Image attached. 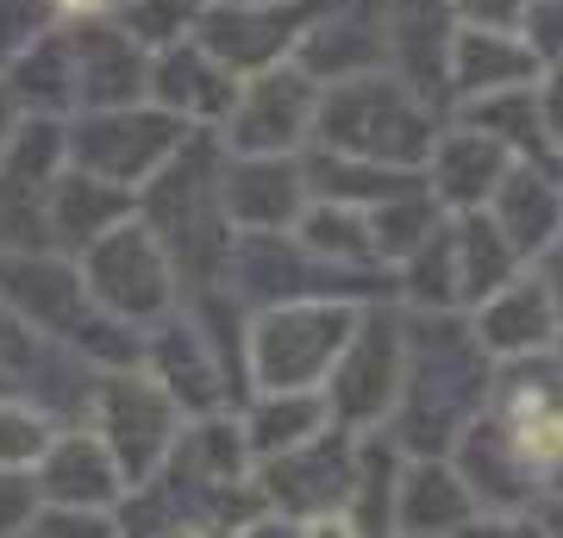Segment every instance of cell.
Wrapping results in <instances>:
<instances>
[{
    "mask_svg": "<svg viewBox=\"0 0 563 538\" xmlns=\"http://www.w3.org/2000/svg\"><path fill=\"white\" fill-rule=\"evenodd\" d=\"M495 358L483 351L470 314H407V376L388 414V439L407 458H451L463 426L488 407Z\"/></svg>",
    "mask_w": 563,
    "mask_h": 538,
    "instance_id": "obj_1",
    "label": "cell"
},
{
    "mask_svg": "<svg viewBox=\"0 0 563 538\" xmlns=\"http://www.w3.org/2000/svg\"><path fill=\"white\" fill-rule=\"evenodd\" d=\"M220 176H225V139L220 132H188L176 157L139 188V220L163 239V251L181 276V295H195L207 282H225V263H232V244H239V232L225 220Z\"/></svg>",
    "mask_w": 563,
    "mask_h": 538,
    "instance_id": "obj_2",
    "label": "cell"
},
{
    "mask_svg": "<svg viewBox=\"0 0 563 538\" xmlns=\"http://www.w3.org/2000/svg\"><path fill=\"white\" fill-rule=\"evenodd\" d=\"M313 139L325 151H344V157L363 163H388V169H426L432 144H439V125L426 113V100L413 88L388 76H351L320 88V120H313Z\"/></svg>",
    "mask_w": 563,
    "mask_h": 538,
    "instance_id": "obj_3",
    "label": "cell"
},
{
    "mask_svg": "<svg viewBox=\"0 0 563 538\" xmlns=\"http://www.w3.org/2000/svg\"><path fill=\"white\" fill-rule=\"evenodd\" d=\"M76 270H81L88 300H95L101 314L139 326V332H151L157 319H169L181 307L176 263H169L163 239L139 220V213H132L125 226H113V232H101V239L76 257Z\"/></svg>",
    "mask_w": 563,
    "mask_h": 538,
    "instance_id": "obj_4",
    "label": "cell"
},
{
    "mask_svg": "<svg viewBox=\"0 0 563 538\" xmlns=\"http://www.w3.org/2000/svg\"><path fill=\"white\" fill-rule=\"evenodd\" d=\"M81 419L101 432V444L125 470V488H139V482L157 476L163 463H169V451H176L181 426H188L176 395H169L144 363H132V370H101Z\"/></svg>",
    "mask_w": 563,
    "mask_h": 538,
    "instance_id": "obj_5",
    "label": "cell"
},
{
    "mask_svg": "<svg viewBox=\"0 0 563 538\" xmlns=\"http://www.w3.org/2000/svg\"><path fill=\"white\" fill-rule=\"evenodd\" d=\"M357 314L351 300H282L251 314V388H325Z\"/></svg>",
    "mask_w": 563,
    "mask_h": 538,
    "instance_id": "obj_6",
    "label": "cell"
},
{
    "mask_svg": "<svg viewBox=\"0 0 563 538\" xmlns=\"http://www.w3.org/2000/svg\"><path fill=\"white\" fill-rule=\"evenodd\" d=\"M407 376V307L401 300H376L357 314V332L339 351L332 376H325V407L332 426L344 432H376L388 426Z\"/></svg>",
    "mask_w": 563,
    "mask_h": 538,
    "instance_id": "obj_7",
    "label": "cell"
},
{
    "mask_svg": "<svg viewBox=\"0 0 563 538\" xmlns=\"http://www.w3.org/2000/svg\"><path fill=\"white\" fill-rule=\"evenodd\" d=\"M188 132L195 125H181L176 113H163L151 100H139V107H101V113H76V120L63 125V163L88 169V176H101V182H120V188L139 195L144 182L181 151Z\"/></svg>",
    "mask_w": 563,
    "mask_h": 538,
    "instance_id": "obj_8",
    "label": "cell"
},
{
    "mask_svg": "<svg viewBox=\"0 0 563 538\" xmlns=\"http://www.w3.org/2000/svg\"><path fill=\"white\" fill-rule=\"evenodd\" d=\"M313 120H320V81L301 63H276V69L244 76L239 107L220 125V139L232 157H301Z\"/></svg>",
    "mask_w": 563,
    "mask_h": 538,
    "instance_id": "obj_9",
    "label": "cell"
},
{
    "mask_svg": "<svg viewBox=\"0 0 563 538\" xmlns=\"http://www.w3.org/2000/svg\"><path fill=\"white\" fill-rule=\"evenodd\" d=\"M351 482H357V432H344V426H325L320 439H307L295 451H282V458L257 463L263 507L269 514H288V519L344 514Z\"/></svg>",
    "mask_w": 563,
    "mask_h": 538,
    "instance_id": "obj_10",
    "label": "cell"
},
{
    "mask_svg": "<svg viewBox=\"0 0 563 538\" xmlns=\"http://www.w3.org/2000/svg\"><path fill=\"white\" fill-rule=\"evenodd\" d=\"M325 0H276V7H244V0H220L213 13H201L195 39L232 69V76H257L276 63L295 57V44L313 20H320Z\"/></svg>",
    "mask_w": 563,
    "mask_h": 538,
    "instance_id": "obj_11",
    "label": "cell"
},
{
    "mask_svg": "<svg viewBox=\"0 0 563 538\" xmlns=\"http://www.w3.org/2000/svg\"><path fill=\"white\" fill-rule=\"evenodd\" d=\"M63 169V125L20 120L0 157V251H51L44 244V200Z\"/></svg>",
    "mask_w": 563,
    "mask_h": 538,
    "instance_id": "obj_12",
    "label": "cell"
},
{
    "mask_svg": "<svg viewBox=\"0 0 563 538\" xmlns=\"http://www.w3.org/2000/svg\"><path fill=\"white\" fill-rule=\"evenodd\" d=\"M239 88H244V76H232L201 39H181V44H169V51L151 57V88H144V100L163 107V113H176L195 132H220L232 120V107H239Z\"/></svg>",
    "mask_w": 563,
    "mask_h": 538,
    "instance_id": "obj_13",
    "label": "cell"
},
{
    "mask_svg": "<svg viewBox=\"0 0 563 538\" xmlns=\"http://www.w3.org/2000/svg\"><path fill=\"white\" fill-rule=\"evenodd\" d=\"M144 370L176 395V407L188 419L201 414H239V395H232V382H225L220 358L207 351L201 326L188 319V307H176L169 319H157L151 332H144Z\"/></svg>",
    "mask_w": 563,
    "mask_h": 538,
    "instance_id": "obj_14",
    "label": "cell"
},
{
    "mask_svg": "<svg viewBox=\"0 0 563 538\" xmlns=\"http://www.w3.org/2000/svg\"><path fill=\"white\" fill-rule=\"evenodd\" d=\"M470 326L495 363H520V358H544L551 344L563 339V314H558V295L539 270H520V276L495 288L488 300L470 307Z\"/></svg>",
    "mask_w": 563,
    "mask_h": 538,
    "instance_id": "obj_15",
    "label": "cell"
},
{
    "mask_svg": "<svg viewBox=\"0 0 563 538\" xmlns=\"http://www.w3.org/2000/svg\"><path fill=\"white\" fill-rule=\"evenodd\" d=\"M69 51H76V113H101V107H139L151 88V51H144L120 20H76L69 25Z\"/></svg>",
    "mask_w": 563,
    "mask_h": 538,
    "instance_id": "obj_16",
    "label": "cell"
},
{
    "mask_svg": "<svg viewBox=\"0 0 563 538\" xmlns=\"http://www.w3.org/2000/svg\"><path fill=\"white\" fill-rule=\"evenodd\" d=\"M44 507H120L125 470L101 444V432L88 419H63L57 439L44 444V458L32 463Z\"/></svg>",
    "mask_w": 563,
    "mask_h": 538,
    "instance_id": "obj_17",
    "label": "cell"
},
{
    "mask_svg": "<svg viewBox=\"0 0 563 538\" xmlns=\"http://www.w3.org/2000/svg\"><path fill=\"white\" fill-rule=\"evenodd\" d=\"M220 195L232 232H295L313 188H307L301 157H232L225 151Z\"/></svg>",
    "mask_w": 563,
    "mask_h": 538,
    "instance_id": "obj_18",
    "label": "cell"
},
{
    "mask_svg": "<svg viewBox=\"0 0 563 538\" xmlns=\"http://www.w3.org/2000/svg\"><path fill=\"white\" fill-rule=\"evenodd\" d=\"M451 463L463 470V482H470V495H476V507H483V514H532V507L544 501L539 470L514 451V439H507L501 426L488 419V407L463 426V439H457V451H451Z\"/></svg>",
    "mask_w": 563,
    "mask_h": 538,
    "instance_id": "obj_19",
    "label": "cell"
},
{
    "mask_svg": "<svg viewBox=\"0 0 563 538\" xmlns=\"http://www.w3.org/2000/svg\"><path fill=\"white\" fill-rule=\"evenodd\" d=\"M132 213H139V195H132V188L63 163L57 182H51V200H44V244H51L57 257H81L101 232L125 226Z\"/></svg>",
    "mask_w": 563,
    "mask_h": 538,
    "instance_id": "obj_20",
    "label": "cell"
},
{
    "mask_svg": "<svg viewBox=\"0 0 563 538\" xmlns=\"http://www.w3.org/2000/svg\"><path fill=\"white\" fill-rule=\"evenodd\" d=\"M483 514L451 458H407L395 482V538H463Z\"/></svg>",
    "mask_w": 563,
    "mask_h": 538,
    "instance_id": "obj_21",
    "label": "cell"
},
{
    "mask_svg": "<svg viewBox=\"0 0 563 538\" xmlns=\"http://www.w3.org/2000/svg\"><path fill=\"white\" fill-rule=\"evenodd\" d=\"M507 169H514L507 144H495L476 125H457V132H439V144H432L426 188H432V200H439L444 213H483Z\"/></svg>",
    "mask_w": 563,
    "mask_h": 538,
    "instance_id": "obj_22",
    "label": "cell"
},
{
    "mask_svg": "<svg viewBox=\"0 0 563 538\" xmlns=\"http://www.w3.org/2000/svg\"><path fill=\"white\" fill-rule=\"evenodd\" d=\"M488 220L514 239V251H520L526 263H539L544 251L563 239V182L551 176L544 163L514 157V169L501 176V188L488 200Z\"/></svg>",
    "mask_w": 563,
    "mask_h": 538,
    "instance_id": "obj_23",
    "label": "cell"
},
{
    "mask_svg": "<svg viewBox=\"0 0 563 538\" xmlns=\"http://www.w3.org/2000/svg\"><path fill=\"white\" fill-rule=\"evenodd\" d=\"M7 100L20 107V120H57V113H76V51H69V32L51 25L25 44L20 57L7 63Z\"/></svg>",
    "mask_w": 563,
    "mask_h": 538,
    "instance_id": "obj_24",
    "label": "cell"
},
{
    "mask_svg": "<svg viewBox=\"0 0 563 538\" xmlns=\"http://www.w3.org/2000/svg\"><path fill=\"white\" fill-rule=\"evenodd\" d=\"M239 426H244L251 458L263 463L307 439H320L332 426V407H325V388H251L239 407Z\"/></svg>",
    "mask_w": 563,
    "mask_h": 538,
    "instance_id": "obj_25",
    "label": "cell"
},
{
    "mask_svg": "<svg viewBox=\"0 0 563 538\" xmlns=\"http://www.w3.org/2000/svg\"><path fill=\"white\" fill-rule=\"evenodd\" d=\"M539 76V57L520 32H483V25H463L451 39V81L463 95H495V88H520Z\"/></svg>",
    "mask_w": 563,
    "mask_h": 538,
    "instance_id": "obj_26",
    "label": "cell"
},
{
    "mask_svg": "<svg viewBox=\"0 0 563 538\" xmlns=\"http://www.w3.org/2000/svg\"><path fill=\"white\" fill-rule=\"evenodd\" d=\"M407 451L388 439L383 426L376 432H357V482H351V501H344V519L357 526V538H395V482H401Z\"/></svg>",
    "mask_w": 563,
    "mask_h": 538,
    "instance_id": "obj_27",
    "label": "cell"
},
{
    "mask_svg": "<svg viewBox=\"0 0 563 538\" xmlns=\"http://www.w3.org/2000/svg\"><path fill=\"white\" fill-rule=\"evenodd\" d=\"M451 232H457V276H463V314L476 307V300H488L495 288H507V282L520 276V270H532V263L514 251V239H507L501 226L483 213H451Z\"/></svg>",
    "mask_w": 563,
    "mask_h": 538,
    "instance_id": "obj_28",
    "label": "cell"
},
{
    "mask_svg": "<svg viewBox=\"0 0 563 538\" xmlns=\"http://www.w3.org/2000/svg\"><path fill=\"white\" fill-rule=\"evenodd\" d=\"M463 125L488 132L495 144H507V151L526 157V163H544V151L558 144L551 139V125H544V107H539V95H532V81H520V88H495V95H470Z\"/></svg>",
    "mask_w": 563,
    "mask_h": 538,
    "instance_id": "obj_29",
    "label": "cell"
},
{
    "mask_svg": "<svg viewBox=\"0 0 563 538\" xmlns=\"http://www.w3.org/2000/svg\"><path fill=\"white\" fill-rule=\"evenodd\" d=\"M295 239L313 251V257L339 263V270H388L376 257V226L363 207H344V200H307V213L295 220Z\"/></svg>",
    "mask_w": 563,
    "mask_h": 538,
    "instance_id": "obj_30",
    "label": "cell"
},
{
    "mask_svg": "<svg viewBox=\"0 0 563 538\" xmlns=\"http://www.w3.org/2000/svg\"><path fill=\"white\" fill-rule=\"evenodd\" d=\"M63 419L32 395H0V470H32Z\"/></svg>",
    "mask_w": 563,
    "mask_h": 538,
    "instance_id": "obj_31",
    "label": "cell"
},
{
    "mask_svg": "<svg viewBox=\"0 0 563 538\" xmlns=\"http://www.w3.org/2000/svg\"><path fill=\"white\" fill-rule=\"evenodd\" d=\"M120 25L157 57V51H169V44L195 39L201 0H120Z\"/></svg>",
    "mask_w": 563,
    "mask_h": 538,
    "instance_id": "obj_32",
    "label": "cell"
},
{
    "mask_svg": "<svg viewBox=\"0 0 563 538\" xmlns=\"http://www.w3.org/2000/svg\"><path fill=\"white\" fill-rule=\"evenodd\" d=\"M25 538H125L113 507H38Z\"/></svg>",
    "mask_w": 563,
    "mask_h": 538,
    "instance_id": "obj_33",
    "label": "cell"
},
{
    "mask_svg": "<svg viewBox=\"0 0 563 538\" xmlns=\"http://www.w3.org/2000/svg\"><path fill=\"white\" fill-rule=\"evenodd\" d=\"M51 20H57L51 0H0V69L20 57L38 32H51Z\"/></svg>",
    "mask_w": 563,
    "mask_h": 538,
    "instance_id": "obj_34",
    "label": "cell"
},
{
    "mask_svg": "<svg viewBox=\"0 0 563 538\" xmlns=\"http://www.w3.org/2000/svg\"><path fill=\"white\" fill-rule=\"evenodd\" d=\"M38 507H44V495H38L32 470H0V538H25Z\"/></svg>",
    "mask_w": 563,
    "mask_h": 538,
    "instance_id": "obj_35",
    "label": "cell"
},
{
    "mask_svg": "<svg viewBox=\"0 0 563 538\" xmlns=\"http://www.w3.org/2000/svg\"><path fill=\"white\" fill-rule=\"evenodd\" d=\"M532 57H563V0H526V20H520Z\"/></svg>",
    "mask_w": 563,
    "mask_h": 538,
    "instance_id": "obj_36",
    "label": "cell"
},
{
    "mask_svg": "<svg viewBox=\"0 0 563 538\" xmlns=\"http://www.w3.org/2000/svg\"><path fill=\"white\" fill-rule=\"evenodd\" d=\"M463 20L483 25V32H520L526 20V0H457Z\"/></svg>",
    "mask_w": 563,
    "mask_h": 538,
    "instance_id": "obj_37",
    "label": "cell"
},
{
    "mask_svg": "<svg viewBox=\"0 0 563 538\" xmlns=\"http://www.w3.org/2000/svg\"><path fill=\"white\" fill-rule=\"evenodd\" d=\"M463 538H544L539 514H476Z\"/></svg>",
    "mask_w": 563,
    "mask_h": 538,
    "instance_id": "obj_38",
    "label": "cell"
},
{
    "mask_svg": "<svg viewBox=\"0 0 563 538\" xmlns=\"http://www.w3.org/2000/svg\"><path fill=\"white\" fill-rule=\"evenodd\" d=\"M232 538H301V519H288V514H257L244 532H232Z\"/></svg>",
    "mask_w": 563,
    "mask_h": 538,
    "instance_id": "obj_39",
    "label": "cell"
},
{
    "mask_svg": "<svg viewBox=\"0 0 563 538\" xmlns=\"http://www.w3.org/2000/svg\"><path fill=\"white\" fill-rule=\"evenodd\" d=\"M539 107H544L551 139H563V57H558V81H544V88H539Z\"/></svg>",
    "mask_w": 563,
    "mask_h": 538,
    "instance_id": "obj_40",
    "label": "cell"
},
{
    "mask_svg": "<svg viewBox=\"0 0 563 538\" xmlns=\"http://www.w3.org/2000/svg\"><path fill=\"white\" fill-rule=\"evenodd\" d=\"M301 538H357V526L344 514H325V519H301Z\"/></svg>",
    "mask_w": 563,
    "mask_h": 538,
    "instance_id": "obj_41",
    "label": "cell"
},
{
    "mask_svg": "<svg viewBox=\"0 0 563 538\" xmlns=\"http://www.w3.org/2000/svg\"><path fill=\"white\" fill-rule=\"evenodd\" d=\"M532 270H539V276L551 282V295H558V314H563V239L551 244V251H544V257L532 263Z\"/></svg>",
    "mask_w": 563,
    "mask_h": 538,
    "instance_id": "obj_42",
    "label": "cell"
},
{
    "mask_svg": "<svg viewBox=\"0 0 563 538\" xmlns=\"http://www.w3.org/2000/svg\"><path fill=\"white\" fill-rule=\"evenodd\" d=\"M532 514H539V532L544 538H563V495H544Z\"/></svg>",
    "mask_w": 563,
    "mask_h": 538,
    "instance_id": "obj_43",
    "label": "cell"
},
{
    "mask_svg": "<svg viewBox=\"0 0 563 538\" xmlns=\"http://www.w3.org/2000/svg\"><path fill=\"white\" fill-rule=\"evenodd\" d=\"M13 132H20V107L7 100V88H0V157H7V144H13Z\"/></svg>",
    "mask_w": 563,
    "mask_h": 538,
    "instance_id": "obj_44",
    "label": "cell"
},
{
    "mask_svg": "<svg viewBox=\"0 0 563 538\" xmlns=\"http://www.w3.org/2000/svg\"><path fill=\"white\" fill-rule=\"evenodd\" d=\"M544 495H563V463L551 470V488H544Z\"/></svg>",
    "mask_w": 563,
    "mask_h": 538,
    "instance_id": "obj_45",
    "label": "cell"
},
{
    "mask_svg": "<svg viewBox=\"0 0 563 538\" xmlns=\"http://www.w3.org/2000/svg\"><path fill=\"white\" fill-rule=\"evenodd\" d=\"M551 358H558V370H563V339H558V344H551Z\"/></svg>",
    "mask_w": 563,
    "mask_h": 538,
    "instance_id": "obj_46",
    "label": "cell"
},
{
    "mask_svg": "<svg viewBox=\"0 0 563 538\" xmlns=\"http://www.w3.org/2000/svg\"><path fill=\"white\" fill-rule=\"evenodd\" d=\"M244 7H276V0H244Z\"/></svg>",
    "mask_w": 563,
    "mask_h": 538,
    "instance_id": "obj_47",
    "label": "cell"
},
{
    "mask_svg": "<svg viewBox=\"0 0 563 538\" xmlns=\"http://www.w3.org/2000/svg\"><path fill=\"white\" fill-rule=\"evenodd\" d=\"M181 538H213V532H181Z\"/></svg>",
    "mask_w": 563,
    "mask_h": 538,
    "instance_id": "obj_48",
    "label": "cell"
}]
</instances>
